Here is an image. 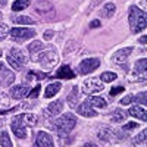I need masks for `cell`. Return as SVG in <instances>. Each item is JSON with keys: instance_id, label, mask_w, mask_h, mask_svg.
<instances>
[{"instance_id": "cell-30", "label": "cell", "mask_w": 147, "mask_h": 147, "mask_svg": "<svg viewBox=\"0 0 147 147\" xmlns=\"http://www.w3.org/2000/svg\"><path fill=\"white\" fill-rule=\"evenodd\" d=\"M47 75L46 74H43V72H38V71H30L28 72V75H27V78L28 80H43V78H46Z\"/></svg>"}, {"instance_id": "cell-44", "label": "cell", "mask_w": 147, "mask_h": 147, "mask_svg": "<svg viewBox=\"0 0 147 147\" xmlns=\"http://www.w3.org/2000/svg\"><path fill=\"white\" fill-rule=\"evenodd\" d=\"M0 18H2V13H0Z\"/></svg>"}, {"instance_id": "cell-40", "label": "cell", "mask_w": 147, "mask_h": 147, "mask_svg": "<svg viewBox=\"0 0 147 147\" xmlns=\"http://www.w3.org/2000/svg\"><path fill=\"white\" fill-rule=\"evenodd\" d=\"M90 27H91V28H99V27H100V21H97V19H96V21H91Z\"/></svg>"}, {"instance_id": "cell-31", "label": "cell", "mask_w": 147, "mask_h": 147, "mask_svg": "<svg viewBox=\"0 0 147 147\" xmlns=\"http://www.w3.org/2000/svg\"><path fill=\"white\" fill-rule=\"evenodd\" d=\"M116 77L118 75H116V74H113V72H103L100 78H102L103 82H112V81L116 80Z\"/></svg>"}, {"instance_id": "cell-11", "label": "cell", "mask_w": 147, "mask_h": 147, "mask_svg": "<svg viewBox=\"0 0 147 147\" xmlns=\"http://www.w3.org/2000/svg\"><path fill=\"white\" fill-rule=\"evenodd\" d=\"M97 137H99L102 141L105 143H110L116 138V131H113L110 127L105 125V127H100L99 131H97Z\"/></svg>"}, {"instance_id": "cell-7", "label": "cell", "mask_w": 147, "mask_h": 147, "mask_svg": "<svg viewBox=\"0 0 147 147\" xmlns=\"http://www.w3.org/2000/svg\"><path fill=\"white\" fill-rule=\"evenodd\" d=\"M100 66V60L99 59H84L82 62H80L78 65V72L81 75H85V74H90L93 71H96Z\"/></svg>"}, {"instance_id": "cell-42", "label": "cell", "mask_w": 147, "mask_h": 147, "mask_svg": "<svg viewBox=\"0 0 147 147\" xmlns=\"http://www.w3.org/2000/svg\"><path fill=\"white\" fill-rule=\"evenodd\" d=\"M7 3V0H0V6H5Z\"/></svg>"}, {"instance_id": "cell-6", "label": "cell", "mask_w": 147, "mask_h": 147, "mask_svg": "<svg viewBox=\"0 0 147 147\" xmlns=\"http://www.w3.org/2000/svg\"><path fill=\"white\" fill-rule=\"evenodd\" d=\"M105 88V85L100 80L97 78H88L82 82V91L85 94H93V93H99Z\"/></svg>"}, {"instance_id": "cell-15", "label": "cell", "mask_w": 147, "mask_h": 147, "mask_svg": "<svg viewBox=\"0 0 147 147\" xmlns=\"http://www.w3.org/2000/svg\"><path fill=\"white\" fill-rule=\"evenodd\" d=\"M128 115L137 118L138 121H147V110L141 106H132L129 110H128Z\"/></svg>"}, {"instance_id": "cell-9", "label": "cell", "mask_w": 147, "mask_h": 147, "mask_svg": "<svg viewBox=\"0 0 147 147\" xmlns=\"http://www.w3.org/2000/svg\"><path fill=\"white\" fill-rule=\"evenodd\" d=\"M34 147H55L52 136H50L49 132L40 131L38 134H37V137H35Z\"/></svg>"}, {"instance_id": "cell-27", "label": "cell", "mask_w": 147, "mask_h": 147, "mask_svg": "<svg viewBox=\"0 0 147 147\" xmlns=\"http://www.w3.org/2000/svg\"><path fill=\"white\" fill-rule=\"evenodd\" d=\"M125 118H127V113L121 109L115 110V112L110 115V119H112L113 122H122V121H125Z\"/></svg>"}, {"instance_id": "cell-16", "label": "cell", "mask_w": 147, "mask_h": 147, "mask_svg": "<svg viewBox=\"0 0 147 147\" xmlns=\"http://www.w3.org/2000/svg\"><path fill=\"white\" fill-rule=\"evenodd\" d=\"M55 77L56 78H63V80H72V78H75V74H74V71L68 65H65L62 68H59V71L56 72Z\"/></svg>"}, {"instance_id": "cell-13", "label": "cell", "mask_w": 147, "mask_h": 147, "mask_svg": "<svg viewBox=\"0 0 147 147\" xmlns=\"http://www.w3.org/2000/svg\"><path fill=\"white\" fill-rule=\"evenodd\" d=\"M77 112H78L81 116H85V118H93V116L97 115V112H96L94 109H91V106H90L88 102H84V103L78 105V106H77Z\"/></svg>"}, {"instance_id": "cell-34", "label": "cell", "mask_w": 147, "mask_h": 147, "mask_svg": "<svg viewBox=\"0 0 147 147\" xmlns=\"http://www.w3.org/2000/svg\"><path fill=\"white\" fill-rule=\"evenodd\" d=\"M7 34H9V28H7V25L2 24V25H0V40H5Z\"/></svg>"}, {"instance_id": "cell-28", "label": "cell", "mask_w": 147, "mask_h": 147, "mask_svg": "<svg viewBox=\"0 0 147 147\" xmlns=\"http://www.w3.org/2000/svg\"><path fill=\"white\" fill-rule=\"evenodd\" d=\"M87 102L96 107H106V102L103 100V97H88Z\"/></svg>"}, {"instance_id": "cell-24", "label": "cell", "mask_w": 147, "mask_h": 147, "mask_svg": "<svg viewBox=\"0 0 147 147\" xmlns=\"http://www.w3.org/2000/svg\"><path fill=\"white\" fill-rule=\"evenodd\" d=\"M13 19L15 24H22V25H34L35 21L30 16H25V15H21V16H13L12 18Z\"/></svg>"}, {"instance_id": "cell-41", "label": "cell", "mask_w": 147, "mask_h": 147, "mask_svg": "<svg viewBox=\"0 0 147 147\" xmlns=\"http://www.w3.org/2000/svg\"><path fill=\"white\" fill-rule=\"evenodd\" d=\"M138 41H140L141 44H147V35H141L140 38H138Z\"/></svg>"}, {"instance_id": "cell-29", "label": "cell", "mask_w": 147, "mask_h": 147, "mask_svg": "<svg viewBox=\"0 0 147 147\" xmlns=\"http://www.w3.org/2000/svg\"><path fill=\"white\" fill-rule=\"evenodd\" d=\"M0 144H2V147H13V144H12V140L9 137V134L6 131L2 132V136H0Z\"/></svg>"}, {"instance_id": "cell-22", "label": "cell", "mask_w": 147, "mask_h": 147, "mask_svg": "<svg viewBox=\"0 0 147 147\" xmlns=\"http://www.w3.org/2000/svg\"><path fill=\"white\" fill-rule=\"evenodd\" d=\"M146 71H147V59L137 60L136 65H134V74H136V75H141Z\"/></svg>"}, {"instance_id": "cell-1", "label": "cell", "mask_w": 147, "mask_h": 147, "mask_svg": "<svg viewBox=\"0 0 147 147\" xmlns=\"http://www.w3.org/2000/svg\"><path fill=\"white\" fill-rule=\"evenodd\" d=\"M128 22L131 31L137 34L147 28V12L141 10L138 6H131L129 7V15H128Z\"/></svg>"}, {"instance_id": "cell-14", "label": "cell", "mask_w": 147, "mask_h": 147, "mask_svg": "<svg viewBox=\"0 0 147 147\" xmlns=\"http://www.w3.org/2000/svg\"><path fill=\"white\" fill-rule=\"evenodd\" d=\"M16 118L25 127H35L37 122H38V118H37V115H34V113H21V115H16Z\"/></svg>"}, {"instance_id": "cell-21", "label": "cell", "mask_w": 147, "mask_h": 147, "mask_svg": "<svg viewBox=\"0 0 147 147\" xmlns=\"http://www.w3.org/2000/svg\"><path fill=\"white\" fill-rule=\"evenodd\" d=\"M60 87H62V84L60 82H52V84H49L47 87H46V91H44V97H53L59 90H60Z\"/></svg>"}, {"instance_id": "cell-26", "label": "cell", "mask_w": 147, "mask_h": 147, "mask_svg": "<svg viewBox=\"0 0 147 147\" xmlns=\"http://www.w3.org/2000/svg\"><path fill=\"white\" fill-rule=\"evenodd\" d=\"M115 10H116V6L115 3H106L102 9V13L106 16V18H110L112 15H115Z\"/></svg>"}, {"instance_id": "cell-38", "label": "cell", "mask_w": 147, "mask_h": 147, "mask_svg": "<svg viewBox=\"0 0 147 147\" xmlns=\"http://www.w3.org/2000/svg\"><path fill=\"white\" fill-rule=\"evenodd\" d=\"M132 102H134V96H127V97H124V99L121 100V105H129Z\"/></svg>"}, {"instance_id": "cell-10", "label": "cell", "mask_w": 147, "mask_h": 147, "mask_svg": "<svg viewBox=\"0 0 147 147\" xmlns=\"http://www.w3.org/2000/svg\"><path fill=\"white\" fill-rule=\"evenodd\" d=\"M132 53V47H127V49H121V50H118L115 55H113V62L115 63H118V65H122V68L124 69H127L128 71V65L125 66L124 63H125V60H127V57L129 56Z\"/></svg>"}, {"instance_id": "cell-43", "label": "cell", "mask_w": 147, "mask_h": 147, "mask_svg": "<svg viewBox=\"0 0 147 147\" xmlns=\"http://www.w3.org/2000/svg\"><path fill=\"white\" fill-rule=\"evenodd\" d=\"M0 56H2V49H0Z\"/></svg>"}, {"instance_id": "cell-4", "label": "cell", "mask_w": 147, "mask_h": 147, "mask_svg": "<svg viewBox=\"0 0 147 147\" xmlns=\"http://www.w3.org/2000/svg\"><path fill=\"white\" fill-rule=\"evenodd\" d=\"M7 62L9 65L16 69V71H21L24 66H25L28 62H27V56L24 55V52L21 50V49H16V47H12L10 50L7 52Z\"/></svg>"}, {"instance_id": "cell-17", "label": "cell", "mask_w": 147, "mask_h": 147, "mask_svg": "<svg viewBox=\"0 0 147 147\" xmlns=\"http://www.w3.org/2000/svg\"><path fill=\"white\" fill-rule=\"evenodd\" d=\"M27 94H28V87H25V85H16V87H12L10 90V96L13 99H22Z\"/></svg>"}, {"instance_id": "cell-37", "label": "cell", "mask_w": 147, "mask_h": 147, "mask_svg": "<svg viewBox=\"0 0 147 147\" xmlns=\"http://www.w3.org/2000/svg\"><path fill=\"white\" fill-rule=\"evenodd\" d=\"M124 90H125V88L122 87V85H121V87H113L112 90H110V96H116V94L122 93V91H124Z\"/></svg>"}, {"instance_id": "cell-33", "label": "cell", "mask_w": 147, "mask_h": 147, "mask_svg": "<svg viewBox=\"0 0 147 147\" xmlns=\"http://www.w3.org/2000/svg\"><path fill=\"white\" fill-rule=\"evenodd\" d=\"M134 102H138L147 106V91H143V93H138L137 96H134Z\"/></svg>"}, {"instance_id": "cell-5", "label": "cell", "mask_w": 147, "mask_h": 147, "mask_svg": "<svg viewBox=\"0 0 147 147\" xmlns=\"http://www.w3.org/2000/svg\"><path fill=\"white\" fill-rule=\"evenodd\" d=\"M35 37V30H31V28H13L10 30V38L13 41H18V43H22L28 38H32Z\"/></svg>"}, {"instance_id": "cell-20", "label": "cell", "mask_w": 147, "mask_h": 147, "mask_svg": "<svg viewBox=\"0 0 147 147\" xmlns=\"http://www.w3.org/2000/svg\"><path fill=\"white\" fill-rule=\"evenodd\" d=\"M34 9L38 12V13L44 15V13H47V12L53 10V5L49 3V2H37V3L34 5Z\"/></svg>"}, {"instance_id": "cell-36", "label": "cell", "mask_w": 147, "mask_h": 147, "mask_svg": "<svg viewBox=\"0 0 147 147\" xmlns=\"http://www.w3.org/2000/svg\"><path fill=\"white\" fill-rule=\"evenodd\" d=\"M138 127V124H137V122H129V124H127V125H124V128H122V129H124V131H131V129H134V128H137Z\"/></svg>"}, {"instance_id": "cell-39", "label": "cell", "mask_w": 147, "mask_h": 147, "mask_svg": "<svg viewBox=\"0 0 147 147\" xmlns=\"http://www.w3.org/2000/svg\"><path fill=\"white\" fill-rule=\"evenodd\" d=\"M53 35H55V32H53V31H46V32L43 34V38H44V40H50Z\"/></svg>"}, {"instance_id": "cell-8", "label": "cell", "mask_w": 147, "mask_h": 147, "mask_svg": "<svg viewBox=\"0 0 147 147\" xmlns=\"http://www.w3.org/2000/svg\"><path fill=\"white\" fill-rule=\"evenodd\" d=\"M10 128H12V132H13L19 140L27 138V127L24 125L16 116L12 118V121H10Z\"/></svg>"}, {"instance_id": "cell-2", "label": "cell", "mask_w": 147, "mask_h": 147, "mask_svg": "<svg viewBox=\"0 0 147 147\" xmlns=\"http://www.w3.org/2000/svg\"><path fill=\"white\" fill-rule=\"evenodd\" d=\"M77 125V118L74 116L72 113H65L62 115L60 118H57L55 121L53 127L56 128V131L60 134V136H63V134H69L74 128Z\"/></svg>"}, {"instance_id": "cell-25", "label": "cell", "mask_w": 147, "mask_h": 147, "mask_svg": "<svg viewBox=\"0 0 147 147\" xmlns=\"http://www.w3.org/2000/svg\"><path fill=\"white\" fill-rule=\"evenodd\" d=\"M30 2H31V0H16V2H13V5H12V10H13V12H19V10L27 9L30 6Z\"/></svg>"}, {"instance_id": "cell-19", "label": "cell", "mask_w": 147, "mask_h": 147, "mask_svg": "<svg viewBox=\"0 0 147 147\" xmlns=\"http://www.w3.org/2000/svg\"><path fill=\"white\" fill-rule=\"evenodd\" d=\"M43 43L41 41H32L30 46H28V50H30V53H31V57H32V60H35L37 59V55H38L41 50H43Z\"/></svg>"}, {"instance_id": "cell-3", "label": "cell", "mask_w": 147, "mask_h": 147, "mask_svg": "<svg viewBox=\"0 0 147 147\" xmlns=\"http://www.w3.org/2000/svg\"><path fill=\"white\" fill-rule=\"evenodd\" d=\"M35 60H38V62L41 63V66L49 71V69H53L55 65L57 63V55H56L53 47H46L37 55Z\"/></svg>"}, {"instance_id": "cell-35", "label": "cell", "mask_w": 147, "mask_h": 147, "mask_svg": "<svg viewBox=\"0 0 147 147\" xmlns=\"http://www.w3.org/2000/svg\"><path fill=\"white\" fill-rule=\"evenodd\" d=\"M40 90H41V87H40V85H35V88L30 91V99H35V97H38V94H40Z\"/></svg>"}, {"instance_id": "cell-23", "label": "cell", "mask_w": 147, "mask_h": 147, "mask_svg": "<svg viewBox=\"0 0 147 147\" xmlns=\"http://www.w3.org/2000/svg\"><path fill=\"white\" fill-rule=\"evenodd\" d=\"M77 102H78V87H77V85H74L71 93L68 94V103H69L71 107H75Z\"/></svg>"}, {"instance_id": "cell-18", "label": "cell", "mask_w": 147, "mask_h": 147, "mask_svg": "<svg viewBox=\"0 0 147 147\" xmlns=\"http://www.w3.org/2000/svg\"><path fill=\"white\" fill-rule=\"evenodd\" d=\"M62 109H63V103L60 102V100H56V102H52L50 105L47 106V113L55 116V115L62 112Z\"/></svg>"}, {"instance_id": "cell-12", "label": "cell", "mask_w": 147, "mask_h": 147, "mask_svg": "<svg viewBox=\"0 0 147 147\" xmlns=\"http://www.w3.org/2000/svg\"><path fill=\"white\" fill-rule=\"evenodd\" d=\"M0 81L5 85H10L15 81V74L12 72L3 62H0Z\"/></svg>"}, {"instance_id": "cell-32", "label": "cell", "mask_w": 147, "mask_h": 147, "mask_svg": "<svg viewBox=\"0 0 147 147\" xmlns=\"http://www.w3.org/2000/svg\"><path fill=\"white\" fill-rule=\"evenodd\" d=\"M146 140H147V128H146L143 132H140L137 137L132 138V144H140V143H143V141H146Z\"/></svg>"}]
</instances>
